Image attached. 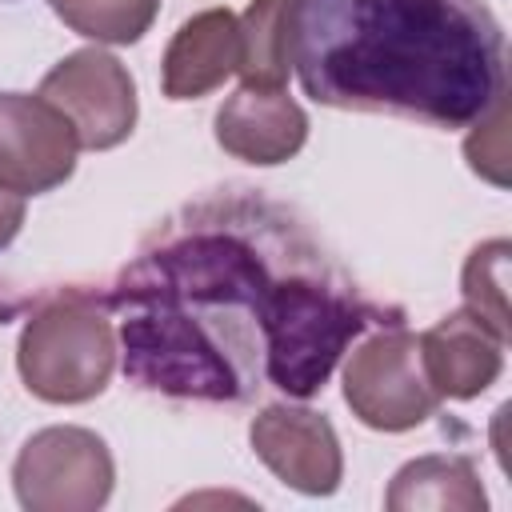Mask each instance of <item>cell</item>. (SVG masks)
I'll return each instance as SVG.
<instances>
[{
	"label": "cell",
	"instance_id": "cell-8",
	"mask_svg": "<svg viewBox=\"0 0 512 512\" xmlns=\"http://www.w3.org/2000/svg\"><path fill=\"white\" fill-rule=\"evenodd\" d=\"M252 448L256 456L296 492L328 496L340 488L344 460L332 424L320 412L272 404L252 420Z\"/></svg>",
	"mask_w": 512,
	"mask_h": 512
},
{
	"label": "cell",
	"instance_id": "cell-10",
	"mask_svg": "<svg viewBox=\"0 0 512 512\" xmlns=\"http://www.w3.org/2000/svg\"><path fill=\"white\" fill-rule=\"evenodd\" d=\"M420 368L424 380L440 400H472L480 396L504 364V340L468 308L432 324L420 340Z\"/></svg>",
	"mask_w": 512,
	"mask_h": 512
},
{
	"label": "cell",
	"instance_id": "cell-6",
	"mask_svg": "<svg viewBox=\"0 0 512 512\" xmlns=\"http://www.w3.org/2000/svg\"><path fill=\"white\" fill-rule=\"evenodd\" d=\"M40 96L72 120L80 148L92 152L116 148L136 124V84L128 68L100 48H80L64 56L40 80Z\"/></svg>",
	"mask_w": 512,
	"mask_h": 512
},
{
	"label": "cell",
	"instance_id": "cell-17",
	"mask_svg": "<svg viewBox=\"0 0 512 512\" xmlns=\"http://www.w3.org/2000/svg\"><path fill=\"white\" fill-rule=\"evenodd\" d=\"M20 224H24V196L0 188V248H8L16 240Z\"/></svg>",
	"mask_w": 512,
	"mask_h": 512
},
{
	"label": "cell",
	"instance_id": "cell-3",
	"mask_svg": "<svg viewBox=\"0 0 512 512\" xmlns=\"http://www.w3.org/2000/svg\"><path fill=\"white\" fill-rule=\"evenodd\" d=\"M116 364V332L104 292L56 288L40 296L16 348L20 380L48 404H84L108 388Z\"/></svg>",
	"mask_w": 512,
	"mask_h": 512
},
{
	"label": "cell",
	"instance_id": "cell-1",
	"mask_svg": "<svg viewBox=\"0 0 512 512\" xmlns=\"http://www.w3.org/2000/svg\"><path fill=\"white\" fill-rule=\"evenodd\" d=\"M320 256L308 228L256 192L184 204L104 288L120 316L124 376L168 400H256L268 384L264 328L276 288Z\"/></svg>",
	"mask_w": 512,
	"mask_h": 512
},
{
	"label": "cell",
	"instance_id": "cell-15",
	"mask_svg": "<svg viewBox=\"0 0 512 512\" xmlns=\"http://www.w3.org/2000/svg\"><path fill=\"white\" fill-rule=\"evenodd\" d=\"M504 280H508V240H488V244L472 248L468 264H464V304L508 344Z\"/></svg>",
	"mask_w": 512,
	"mask_h": 512
},
{
	"label": "cell",
	"instance_id": "cell-13",
	"mask_svg": "<svg viewBox=\"0 0 512 512\" xmlns=\"http://www.w3.org/2000/svg\"><path fill=\"white\" fill-rule=\"evenodd\" d=\"M484 488L468 456H420L388 488V508H484Z\"/></svg>",
	"mask_w": 512,
	"mask_h": 512
},
{
	"label": "cell",
	"instance_id": "cell-14",
	"mask_svg": "<svg viewBox=\"0 0 512 512\" xmlns=\"http://www.w3.org/2000/svg\"><path fill=\"white\" fill-rule=\"evenodd\" d=\"M48 4L72 32L96 44H136L160 12V0H48Z\"/></svg>",
	"mask_w": 512,
	"mask_h": 512
},
{
	"label": "cell",
	"instance_id": "cell-11",
	"mask_svg": "<svg viewBox=\"0 0 512 512\" xmlns=\"http://www.w3.org/2000/svg\"><path fill=\"white\" fill-rule=\"evenodd\" d=\"M240 68V20L228 8L196 12L180 24L164 52V96L168 100H196L220 88Z\"/></svg>",
	"mask_w": 512,
	"mask_h": 512
},
{
	"label": "cell",
	"instance_id": "cell-16",
	"mask_svg": "<svg viewBox=\"0 0 512 512\" xmlns=\"http://www.w3.org/2000/svg\"><path fill=\"white\" fill-rule=\"evenodd\" d=\"M464 156L472 164V172H480L492 184H508V100L500 96L472 128V136L464 140Z\"/></svg>",
	"mask_w": 512,
	"mask_h": 512
},
{
	"label": "cell",
	"instance_id": "cell-9",
	"mask_svg": "<svg viewBox=\"0 0 512 512\" xmlns=\"http://www.w3.org/2000/svg\"><path fill=\"white\" fill-rule=\"evenodd\" d=\"M308 140V116L284 88L232 92L216 112V144L248 164H284Z\"/></svg>",
	"mask_w": 512,
	"mask_h": 512
},
{
	"label": "cell",
	"instance_id": "cell-7",
	"mask_svg": "<svg viewBox=\"0 0 512 512\" xmlns=\"http://www.w3.org/2000/svg\"><path fill=\"white\" fill-rule=\"evenodd\" d=\"M76 128L40 92H0V188L40 196L76 168Z\"/></svg>",
	"mask_w": 512,
	"mask_h": 512
},
{
	"label": "cell",
	"instance_id": "cell-4",
	"mask_svg": "<svg viewBox=\"0 0 512 512\" xmlns=\"http://www.w3.org/2000/svg\"><path fill=\"white\" fill-rule=\"evenodd\" d=\"M344 400L360 424L404 432L436 416L440 396L424 380L416 336L400 324H380L344 364Z\"/></svg>",
	"mask_w": 512,
	"mask_h": 512
},
{
	"label": "cell",
	"instance_id": "cell-12",
	"mask_svg": "<svg viewBox=\"0 0 512 512\" xmlns=\"http://www.w3.org/2000/svg\"><path fill=\"white\" fill-rule=\"evenodd\" d=\"M296 0H252L240 16V80L244 88H284L292 68Z\"/></svg>",
	"mask_w": 512,
	"mask_h": 512
},
{
	"label": "cell",
	"instance_id": "cell-5",
	"mask_svg": "<svg viewBox=\"0 0 512 512\" xmlns=\"http://www.w3.org/2000/svg\"><path fill=\"white\" fill-rule=\"evenodd\" d=\"M108 444L88 428H44L24 440L12 484L32 512H92L112 492Z\"/></svg>",
	"mask_w": 512,
	"mask_h": 512
},
{
	"label": "cell",
	"instance_id": "cell-2",
	"mask_svg": "<svg viewBox=\"0 0 512 512\" xmlns=\"http://www.w3.org/2000/svg\"><path fill=\"white\" fill-rule=\"evenodd\" d=\"M292 68L316 104L464 128L504 96V32L484 0H296Z\"/></svg>",
	"mask_w": 512,
	"mask_h": 512
}]
</instances>
